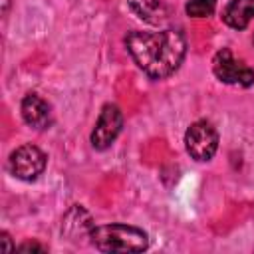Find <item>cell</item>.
I'll list each match as a JSON object with an SVG mask.
<instances>
[{
    "mask_svg": "<svg viewBox=\"0 0 254 254\" xmlns=\"http://www.w3.org/2000/svg\"><path fill=\"white\" fill-rule=\"evenodd\" d=\"M125 46L135 64L151 79H165L173 75L187 54V40L181 30L141 32L133 30L125 36Z\"/></svg>",
    "mask_w": 254,
    "mask_h": 254,
    "instance_id": "6da1fadb",
    "label": "cell"
},
{
    "mask_svg": "<svg viewBox=\"0 0 254 254\" xmlns=\"http://www.w3.org/2000/svg\"><path fill=\"white\" fill-rule=\"evenodd\" d=\"M91 244L101 252H143L149 248V234L131 224H101L93 226Z\"/></svg>",
    "mask_w": 254,
    "mask_h": 254,
    "instance_id": "7a4b0ae2",
    "label": "cell"
},
{
    "mask_svg": "<svg viewBox=\"0 0 254 254\" xmlns=\"http://www.w3.org/2000/svg\"><path fill=\"white\" fill-rule=\"evenodd\" d=\"M185 149L194 161H210L218 149V131L206 119L190 123L185 133Z\"/></svg>",
    "mask_w": 254,
    "mask_h": 254,
    "instance_id": "3957f363",
    "label": "cell"
},
{
    "mask_svg": "<svg viewBox=\"0 0 254 254\" xmlns=\"http://www.w3.org/2000/svg\"><path fill=\"white\" fill-rule=\"evenodd\" d=\"M212 71L222 83H228V85L250 87L254 83V69L248 67L244 62L236 60L228 48H222L214 54Z\"/></svg>",
    "mask_w": 254,
    "mask_h": 254,
    "instance_id": "277c9868",
    "label": "cell"
},
{
    "mask_svg": "<svg viewBox=\"0 0 254 254\" xmlns=\"http://www.w3.org/2000/svg\"><path fill=\"white\" fill-rule=\"evenodd\" d=\"M8 169L20 181H36L46 169V155L36 145H22L12 151Z\"/></svg>",
    "mask_w": 254,
    "mask_h": 254,
    "instance_id": "5b68a950",
    "label": "cell"
},
{
    "mask_svg": "<svg viewBox=\"0 0 254 254\" xmlns=\"http://www.w3.org/2000/svg\"><path fill=\"white\" fill-rule=\"evenodd\" d=\"M123 127V113L117 105L105 103L101 107V113L95 121V127L91 131V145L97 151H105L113 145L117 135L121 133Z\"/></svg>",
    "mask_w": 254,
    "mask_h": 254,
    "instance_id": "8992f818",
    "label": "cell"
},
{
    "mask_svg": "<svg viewBox=\"0 0 254 254\" xmlns=\"http://www.w3.org/2000/svg\"><path fill=\"white\" fill-rule=\"evenodd\" d=\"M20 111H22V117L24 121L42 131V129H48L52 125V107L50 103L40 97L38 93H28L24 99H22V105H20Z\"/></svg>",
    "mask_w": 254,
    "mask_h": 254,
    "instance_id": "52a82bcc",
    "label": "cell"
},
{
    "mask_svg": "<svg viewBox=\"0 0 254 254\" xmlns=\"http://www.w3.org/2000/svg\"><path fill=\"white\" fill-rule=\"evenodd\" d=\"M93 226L95 224H93L89 212L79 204L71 206L62 220V232L67 238H89Z\"/></svg>",
    "mask_w": 254,
    "mask_h": 254,
    "instance_id": "ba28073f",
    "label": "cell"
},
{
    "mask_svg": "<svg viewBox=\"0 0 254 254\" xmlns=\"http://www.w3.org/2000/svg\"><path fill=\"white\" fill-rule=\"evenodd\" d=\"M129 8L151 26H159L169 18V4L165 0H127Z\"/></svg>",
    "mask_w": 254,
    "mask_h": 254,
    "instance_id": "9c48e42d",
    "label": "cell"
},
{
    "mask_svg": "<svg viewBox=\"0 0 254 254\" xmlns=\"http://www.w3.org/2000/svg\"><path fill=\"white\" fill-rule=\"evenodd\" d=\"M254 18V0H230L222 12L226 26L234 30H244Z\"/></svg>",
    "mask_w": 254,
    "mask_h": 254,
    "instance_id": "30bf717a",
    "label": "cell"
},
{
    "mask_svg": "<svg viewBox=\"0 0 254 254\" xmlns=\"http://www.w3.org/2000/svg\"><path fill=\"white\" fill-rule=\"evenodd\" d=\"M216 10V0H189L185 4V12L190 18H208Z\"/></svg>",
    "mask_w": 254,
    "mask_h": 254,
    "instance_id": "8fae6325",
    "label": "cell"
},
{
    "mask_svg": "<svg viewBox=\"0 0 254 254\" xmlns=\"http://www.w3.org/2000/svg\"><path fill=\"white\" fill-rule=\"evenodd\" d=\"M18 250H20V252H30V250L46 252L48 248H46V246H42V244H38V242H24V244H20V246H18Z\"/></svg>",
    "mask_w": 254,
    "mask_h": 254,
    "instance_id": "7c38bea8",
    "label": "cell"
},
{
    "mask_svg": "<svg viewBox=\"0 0 254 254\" xmlns=\"http://www.w3.org/2000/svg\"><path fill=\"white\" fill-rule=\"evenodd\" d=\"M2 250H12V242L6 232H2Z\"/></svg>",
    "mask_w": 254,
    "mask_h": 254,
    "instance_id": "4fadbf2b",
    "label": "cell"
}]
</instances>
